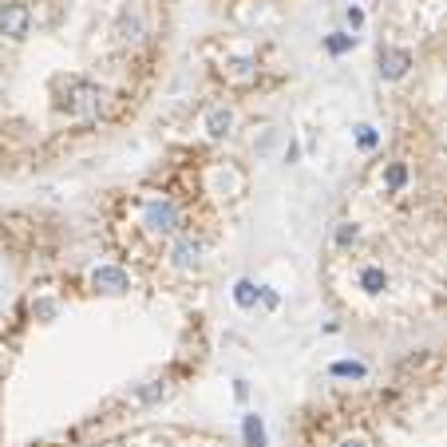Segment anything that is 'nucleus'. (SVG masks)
Instances as JSON below:
<instances>
[{
  "mask_svg": "<svg viewBox=\"0 0 447 447\" xmlns=\"http://www.w3.org/2000/svg\"><path fill=\"white\" fill-rule=\"evenodd\" d=\"M28 32H32V8L24 0H0V36L24 44Z\"/></svg>",
  "mask_w": 447,
  "mask_h": 447,
  "instance_id": "f03ea898",
  "label": "nucleus"
},
{
  "mask_svg": "<svg viewBox=\"0 0 447 447\" xmlns=\"http://www.w3.org/2000/svg\"><path fill=\"white\" fill-rule=\"evenodd\" d=\"M376 75L416 87L396 146L372 167V198L408 234L380 301L411 297L420 313L447 317V20L432 40H380Z\"/></svg>",
  "mask_w": 447,
  "mask_h": 447,
  "instance_id": "f257e3e1",
  "label": "nucleus"
}]
</instances>
